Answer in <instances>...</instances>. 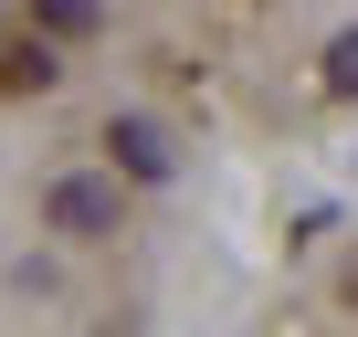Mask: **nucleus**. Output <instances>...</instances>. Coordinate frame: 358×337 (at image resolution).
I'll list each match as a JSON object with an SVG mask.
<instances>
[{"label": "nucleus", "instance_id": "423d86ee", "mask_svg": "<svg viewBox=\"0 0 358 337\" xmlns=\"http://www.w3.org/2000/svg\"><path fill=\"white\" fill-rule=\"evenodd\" d=\"M348 306H358V274H348Z\"/></svg>", "mask_w": 358, "mask_h": 337}, {"label": "nucleus", "instance_id": "39448f33", "mask_svg": "<svg viewBox=\"0 0 358 337\" xmlns=\"http://www.w3.org/2000/svg\"><path fill=\"white\" fill-rule=\"evenodd\" d=\"M43 32H95V0H32Z\"/></svg>", "mask_w": 358, "mask_h": 337}, {"label": "nucleus", "instance_id": "f257e3e1", "mask_svg": "<svg viewBox=\"0 0 358 337\" xmlns=\"http://www.w3.org/2000/svg\"><path fill=\"white\" fill-rule=\"evenodd\" d=\"M43 222H53L64 243H106V232H116V180H85V168L53 180V190H43Z\"/></svg>", "mask_w": 358, "mask_h": 337}, {"label": "nucleus", "instance_id": "7ed1b4c3", "mask_svg": "<svg viewBox=\"0 0 358 337\" xmlns=\"http://www.w3.org/2000/svg\"><path fill=\"white\" fill-rule=\"evenodd\" d=\"M106 148H116L127 180H169V137H158L148 116H116V127H106Z\"/></svg>", "mask_w": 358, "mask_h": 337}, {"label": "nucleus", "instance_id": "f03ea898", "mask_svg": "<svg viewBox=\"0 0 358 337\" xmlns=\"http://www.w3.org/2000/svg\"><path fill=\"white\" fill-rule=\"evenodd\" d=\"M64 64H53V43L43 32H11V43H0V95H43Z\"/></svg>", "mask_w": 358, "mask_h": 337}, {"label": "nucleus", "instance_id": "20e7f679", "mask_svg": "<svg viewBox=\"0 0 358 337\" xmlns=\"http://www.w3.org/2000/svg\"><path fill=\"white\" fill-rule=\"evenodd\" d=\"M316 74H327V95H358V32H337V43H327V64H316Z\"/></svg>", "mask_w": 358, "mask_h": 337}]
</instances>
